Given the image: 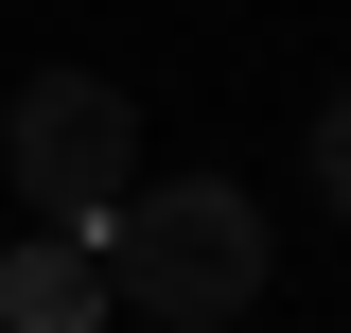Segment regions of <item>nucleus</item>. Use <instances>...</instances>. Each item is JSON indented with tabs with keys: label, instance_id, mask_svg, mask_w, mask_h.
Returning <instances> with one entry per match:
<instances>
[{
	"label": "nucleus",
	"instance_id": "nucleus-2",
	"mask_svg": "<svg viewBox=\"0 0 351 333\" xmlns=\"http://www.w3.org/2000/svg\"><path fill=\"white\" fill-rule=\"evenodd\" d=\"M0 158H18V193H36L71 246H106V210L141 193V106L106 71H36L18 106H0Z\"/></svg>",
	"mask_w": 351,
	"mask_h": 333
},
{
	"label": "nucleus",
	"instance_id": "nucleus-4",
	"mask_svg": "<svg viewBox=\"0 0 351 333\" xmlns=\"http://www.w3.org/2000/svg\"><path fill=\"white\" fill-rule=\"evenodd\" d=\"M316 193L351 210V88H334V106H316Z\"/></svg>",
	"mask_w": 351,
	"mask_h": 333
},
{
	"label": "nucleus",
	"instance_id": "nucleus-1",
	"mask_svg": "<svg viewBox=\"0 0 351 333\" xmlns=\"http://www.w3.org/2000/svg\"><path fill=\"white\" fill-rule=\"evenodd\" d=\"M263 263H281V246H263L246 175H158V193L106 210V298H123V316H158V333H246Z\"/></svg>",
	"mask_w": 351,
	"mask_h": 333
},
{
	"label": "nucleus",
	"instance_id": "nucleus-3",
	"mask_svg": "<svg viewBox=\"0 0 351 333\" xmlns=\"http://www.w3.org/2000/svg\"><path fill=\"white\" fill-rule=\"evenodd\" d=\"M106 316V246L36 228V246H0V333H88Z\"/></svg>",
	"mask_w": 351,
	"mask_h": 333
}]
</instances>
